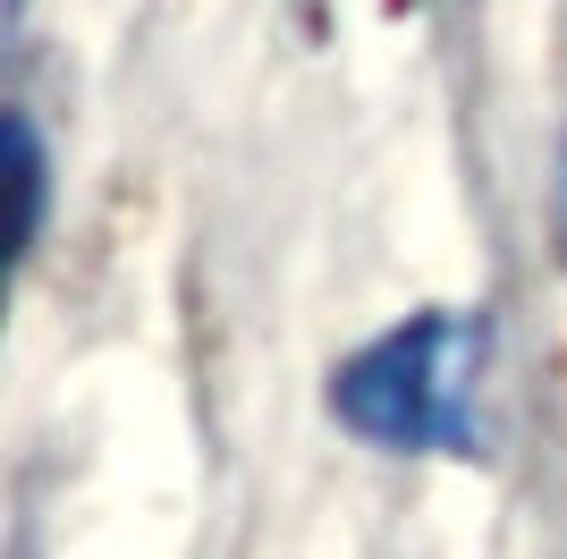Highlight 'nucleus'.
<instances>
[{
  "label": "nucleus",
  "mask_w": 567,
  "mask_h": 559,
  "mask_svg": "<svg viewBox=\"0 0 567 559\" xmlns=\"http://www.w3.org/2000/svg\"><path fill=\"white\" fill-rule=\"evenodd\" d=\"M483 356H492L483 314H406L339 365L331 407L381 449H466Z\"/></svg>",
  "instance_id": "obj_1"
},
{
  "label": "nucleus",
  "mask_w": 567,
  "mask_h": 559,
  "mask_svg": "<svg viewBox=\"0 0 567 559\" xmlns=\"http://www.w3.org/2000/svg\"><path fill=\"white\" fill-rule=\"evenodd\" d=\"M9 170H18V255L34 246V230H43V195H51V179H43V136H34V119L25 111H9Z\"/></svg>",
  "instance_id": "obj_2"
},
{
  "label": "nucleus",
  "mask_w": 567,
  "mask_h": 559,
  "mask_svg": "<svg viewBox=\"0 0 567 559\" xmlns=\"http://www.w3.org/2000/svg\"><path fill=\"white\" fill-rule=\"evenodd\" d=\"M559 237H567V162H559Z\"/></svg>",
  "instance_id": "obj_3"
}]
</instances>
